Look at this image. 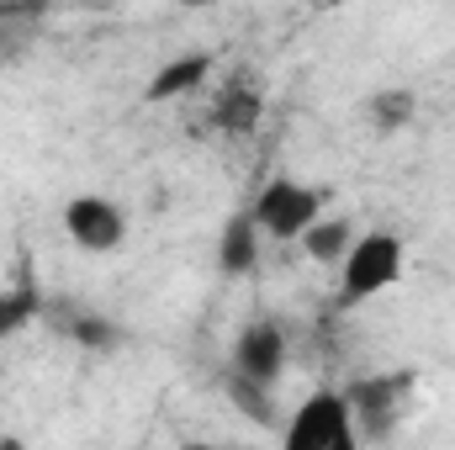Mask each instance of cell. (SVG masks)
Wrapping results in <instances>:
<instances>
[{
  "instance_id": "8fae6325",
  "label": "cell",
  "mask_w": 455,
  "mask_h": 450,
  "mask_svg": "<svg viewBox=\"0 0 455 450\" xmlns=\"http://www.w3.org/2000/svg\"><path fill=\"white\" fill-rule=\"evenodd\" d=\"M355 223L349 218H318V223L302 233V254L318 260V265H344V254L355 249Z\"/></svg>"
},
{
  "instance_id": "277c9868",
  "label": "cell",
  "mask_w": 455,
  "mask_h": 450,
  "mask_svg": "<svg viewBox=\"0 0 455 450\" xmlns=\"http://www.w3.org/2000/svg\"><path fill=\"white\" fill-rule=\"evenodd\" d=\"M281 450H360V435H355L344 392L323 387V392L302 398L297 414L281 424Z\"/></svg>"
},
{
  "instance_id": "5bb4252c",
  "label": "cell",
  "mask_w": 455,
  "mask_h": 450,
  "mask_svg": "<svg viewBox=\"0 0 455 450\" xmlns=\"http://www.w3.org/2000/svg\"><path fill=\"white\" fill-rule=\"evenodd\" d=\"M37 308H43V297H37L32 286H16V292H0V339H11L16 329H27V324L37 318Z\"/></svg>"
},
{
  "instance_id": "7c38bea8",
  "label": "cell",
  "mask_w": 455,
  "mask_h": 450,
  "mask_svg": "<svg viewBox=\"0 0 455 450\" xmlns=\"http://www.w3.org/2000/svg\"><path fill=\"white\" fill-rule=\"evenodd\" d=\"M223 398L249 419V424H259V430H270V424H281V408H275V392L270 387H259V382H243L238 371H223Z\"/></svg>"
},
{
  "instance_id": "9c48e42d",
  "label": "cell",
  "mask_w": 455,
  "mask_h": 450,
  "mask_svg": "<svg viewBox=\"0 0 455 450\" xmlns=\"http://www.w3.org/2000/svg\"><path fill=\"white\" fill-rule=\"evenodd\" d=\"M53 324H59V334L69 339V344H80L91 355H112L116 344H122V329H116L112 318L96 313V308H80V302H59Z\"/></svg>"
},
{
  "instance_id": "30bf717a",
  "label": "cell",
  "mask_w": 455,
  "mask_h": 450,
  "mask_svg": "<svg viewBox=\"0 0 455 450\" xmlns=\"http://www.w3.org/2000/svg\"><path fill=\"white\" fill-rule=\"evenodd\" d=\"M259 249H265V238H259V228L249 218V207L233 213L223 223V233H218V276H228V281L249 276L259 265Z\"/></svg>"
},
{
  "instance_id": "8992f818",
  "label": "cell",
  "mask_w": 455,
  "mask_h": 450,
  "mask_svg": "<svg viewBox=\"0 0 455 450\" xmlns=\"http://www.w3.org/2000/svg\"><path fill=\"white\" fill-rule=\"evenodd\" d=\"M64 233L85 254H112V249H122V238H127V213L116 207L112 197L85 191V197H69L64 202Z\"/></svg>"
},
{
  "instance_id": "2e32d148",
  "label": "cell",
  "mask_w": 455,
  "mask_h": 450,
  "mask_svg": "<svg viewBox=\"0 0 455 450\" xmlns=\"http://www.w3.org/2000/svg\"><path fill=\"white\" fill-rule=\"evenodd\" d=\"M0 450H27V446H21L16 435H0Z\"/></svg>"
},
{
  "instance_id": "6da1fadb",
  "label": "cell",
  "mask_w": 455,
  "mask_h": 450,
  "mask_svg": "<svg viewBox=\"0 0 455 450\" xmlns=\"http://www.w3.org/2000/svg\"><path fill=\"white\" fill-rule=\"evenodd\" d=\"M329 191L323 186H307V181H291V175H270L259 186V197L249 202V218L259 228V238H275V244H302V233L329 218Z\"/></svg>"
},
{
  "instance_id": "52a82bcc",
  "label": "cell",
  "mask_w": 455,
  "mask_h": 450,
  "mask_svg": "<svg viewBox=\"0 0 455 450\" xmlns=\"http://www.w3.org/2000/svg\"><path fill=\"white\" fill-rule=\"evenodd\" d=\"M265 117V91L254 85L249 69H233L223 85H218V101H212V127L228 138H249Z\"/></svg>"
},
{
  "instance_id": "ba28073f",
  "label": "cell",
  "mask_w": 455,
  "mask_h": 450,
  "mask_svg": "<svg viewBox=\"0 0 455 450\" xmlns=\"http://www.w3.org/2000/svg\"><path fill=\"white\" fill-rule=\"evenodd\" d=\"M207 80H212V53H175L170 64L154 69V80L143 85V101L148 107H170L180 96H196Z\"/></svg>"
},
{
  "instance_id": "4fadbf2b",
  "label": "cell",
  "mask_w": 455,
  "mask_h": 450,
  "mask_svg": "<svg viewBox=\"0 0 455 450\" xmlns=\"http://www.w3.org/2000/svg\"><path fill=\"white\" fill-rule=\"evenodd\" d=\"M365 117H371V127H376L381 138H392V133H403V127L419 117V96H413L408 85H387V91H376V96L365 101Z\"/></svg>"
},
{
  "instance_id": "5b68a950",
  "label": "cell",
  "mask_w": 455,
  "mask_h": 450,
  "mask_svg": "<svg viewBox=\"0 0 455 450\" xmlns=\"http://www.w3.org/2000/svg\"><path fill=\"white\" fill-rule=\"evenodd\" d=\"M286 360H291V339L286 329L275 324V318H254V324H243L238 339H233V366L228 371H238L243 382H259V387H281V376H286Z\"/></svg>"
},
{
  "instance_id": "3957f363",
  "label": "cell",
  "mask_w": 455,
  "mask_h": 450,
  "mask_svg": "<svg viewBox=\"0 0 455 450\" xmlns=\"http://www.w3.org/2000/svg\"><path fill=\"white\" fill-rule=\"evenodd\" d=\"M403 260H408V249H403V238L397 233H360L355 238V249L344 254L339 265V297H334V308H360V302H371V297H381L387 286H397L403 281Z\"/></svg>"
},
{
  "instance_id": "7a4b0ae2",
  "label": "cell",
  "mask_w": 455,
  "mask_h": 450,
  "mask_svg": "<svg viewBox=\"0 0 455 450\" xmlns=\"http://www.w3.org/2000/svg\"><path fill=\"white\" fill-rule=\"evenodd\" d=\"M413 387H419L413 371H376V376H360V382L344 387L360 446H381V440L397 435V424H403V414L413 403Z\"/></svg>"
},
{
  "instance_id": "9a60e30c",
  "label": "cell",
  "mask_w": 455,
  "mask_h": 450,
  "mask_svg": "<svg viewBox=\"0 0 455 450\" xmlns=\"http://www.w3.org/2000/svg\"><path fill=\"white\" fill-rule=\"evenodd\" d=\"M180 450H243V446H212V440H186Z\"/></svg>"
}]
</instances>
